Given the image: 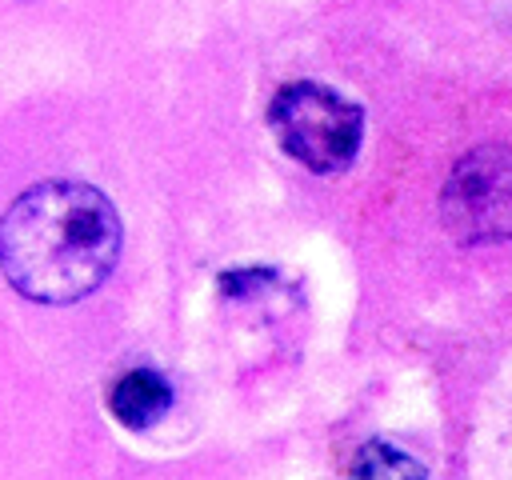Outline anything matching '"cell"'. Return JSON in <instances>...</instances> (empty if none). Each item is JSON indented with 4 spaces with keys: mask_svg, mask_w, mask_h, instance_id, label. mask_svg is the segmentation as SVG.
<instances>
[{
    "mask_svg": "<svg viewBox=\"0 0 512 480\" xmlns=\"http://www.w3.org/2000/svg\"><path fill=\"white\" fill-rule=\"evenodd\" d=\"M116 256L120 220L92 184H36L0 220V264L12 288L36 304H72L96 292Z\"/></svg>",
    "mask_w": 512,
    "mask_h": 480,
    "instance_id": "obj_1",
    "label": "cell"
},
{
    "mask_svg": "<svg viewBox=\"0 0 512 480\" xmlns=\"http://www.w3.org/2000/svg\"><path fill=\"white\" fill-rule=\"evenodd\" d=\"M424 476H428L424 464L392 440H368L352 456V472H348V480H424Z\"/></svg>",
    "mask_w": 512,
    "mask_h": 480,
    "instance_id": "obj_5",
    "label": "cell"
},
{
    "mask_svg": "<svg viewBox=\"0 0 512 480\" xmlns=\"http://www.w3.org/2000/svg\"><path fill=\"white\" fill-rule=\"evenodd\" d=\"M440 220L456 244L512 240V148L480 144L456 160L440 192Z\"/></svg>",
    "mask_w": 512,
    "mask_h": 480,
    "instance_id": "obj_3",
    "label": "cell"
},
{
    "mask_svg": "<svg viewBox=\"0 0 512 480\" xmlns=\"http://www.w3.org/2000/svg\"><path fill=\"white\" fill-rule=\"evenodd\" d=\"M280 148L308 172H348L360 156L364 112L320 80H292L272 96L268 108Z\"/></svg>",
    "mask_w": 512,
    "mask_h": 480,
    "instance_id": "obj_2",
    "label": "cell"
},
{
    "mask_svg": "<svg viewBox=\"0 0 512 480\" xmlns=\"http://www.w3.org/2000/svg\"><path fill=\"white\" fill-rule=\"evenodd\" d=\"M112 416L128 428V432H148L152 424H160L172 408V384L168 376H160L156 368H132L116 380L112 396H108Z\"/></svg>",
    "mask_w": 512,
    "mask_h": 480,
    "instance_id": "obj_4",
    "label": "cell"
},
{
    "mask_svg": "<svg viewBox=\"0 0 512 480\" xmlns=\"http://www.w3.org/2000/svg\"><path fill=\"white\" fill-rule=\"evenodd\" d=\"M264 280H272L268 268H228V272L220 276V292H224V296H240V292H248V288H260Z\"/></svg>",
    "mask_w": 512,
    "mask_h": 480,
    "instance_id": "obj_6",
    "label": "cell"
}]
</instances>
